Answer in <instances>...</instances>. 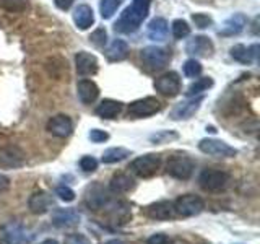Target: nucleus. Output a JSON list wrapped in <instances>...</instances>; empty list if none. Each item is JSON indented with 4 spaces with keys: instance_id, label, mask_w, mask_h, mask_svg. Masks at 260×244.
I'll return each mask as SVG.
<instances>
[{
    "instance_id": "obj_16",
    "label": "nucleus",
    "mask_w": 260,
    "mask_h": 244,
    "mask_svg": "<svg viewBox=\"0 0 260 244\" xmlns=\"http://www.w3.org/2000/svg\"><path fill=\"white\" fill-rule=\"evenodd\" d=\"M145 215L151 220H171L174 215V203L171 200H158L145 207Z\"/></svg>"
},
{
    "instance_id": "obj_42",
    "label": "nucleus",
    "mask_w": 260,
    "mask_h": 244,
    "mask_svg": "<svg viewBox=\"0 0 260 244\" xmlns=\"http://www.w3.org/2000/svg\"><path fill=\"white\" fill-rule=\"evenodd\" d=\"M10 189V179L5 174H0V192H5Z\"/></svg>"
},
{
    "instance_id": "obj_6",
    "label": "nucleus",
    "mask_w": 260,
    "mask_h": 244,
    "mask_svg": "<svg viewBox=\"0 0 260 244\" xmlns=\"http://www.w3.org/2000/svg\"><path fill=\"white\" fill-rule=\"evenodd\" d=\"M174 203V211L176 215L182 217V218H190V217H197L200 215L203 208H205V203L203 200L195 194H184L181 197H177Z\"/></svg>"
},
{
    "instance_id": "obj_43",
    "label": "nucleus",
    "mask_w": 260,
    "mask_h": 244,
    "mask_svg": "<svg viewBox=\"0 0 260 244\" xmlns=\"http://www.w3.org/2000/svg\"><path fill=\"white\" fill-rule=\"evenodd\" d=\"M54 2H55L57 8H60V10H69L73 0H54Z\"/></svg>"
},
{
    "instance_id": "obj_29",
    "label": "nucleus",
    "mask_w": 260,
    "mask_h": 244,
    "mask_svg": "<svg viewBox=\"0 0 260 244\" xmlns=\"http://www.w3.org/2000/svg\"><path fill=\"white\" fill-rule=\"evenodd\" d=\"M213 85V80L210 77H203V78H199L195 80L193 83L187 88V96H195V95H200L203 92H207V89Z\"/></svg>"
},
{
    "instance_id": "obj_40",
    "label": "nucleus",
    "mask_w": 260,
    "mask_h": 244,
    "mask_svg": "<svg viewBox=\"0 0 260 244\" xmlns=\"http://www.w3.org/2000/svg\"><path fill=\"white\" fill-rule=\"evenodd\" d=\"M89 140H91L93 143H103L106 142L109 138V134L108 132H104V130L101 129H91L89 130Z\"/></svg>"
},
{
    "instance_id": "obj_12",
    "label": "nucleus",
    "mask_w": 260,
    "mask_h": 244,
    "mask_svg": "<svg viewBox=\"0 0 260 244\" xmlns=\"http://www.w3.org/2000/svg\"><path fill=\"white\" fill-rule=\"evenodd\" d=\"M154 88L165 96H177L181 93V78H179L176 72H166L154 80Z\"/></svg>"
},
{
    "instance_id": "obj_33",
    "label": "nucleus",
    "mask_w": 260,
    "mask_h": 244,
    "mask_svg": "<svg viewBox=\"0 0 260 244\" xmlns=\"http://www.w3.org/2000/svg\"><path fill=\"white\" fill-rule=\"evenodd\" d=\"M0 7L8 12H23L28 7V0H0Z\"/></svg>"
},
{
    "instance_id": "obj_15",
    "label": "nucleus",
    "mask_w": 260,
    "mask_h": 244,
    "mask_svg": "<svg viewBox=\"0 0 260 244\" xmlns=\"http://www.w3.org/2000/svg\"><path fill=\"white\" fill-rule=\"evenodd\" d=\"M80 214L75 208H54L52 225L57 228H75L80 225Z\"/></svg>"
},
{
    "instance_id": "obj_28",
    "label": "nucleus",
    "mask_w": 260,
    "mask_h": 244,
    "mask_svg": "<svg viewBox=\"0 0 260 244\" xmlns=\"http://www.w3.org/2000/svg\"><path fill=\"white\" fill-rule=\"evenodd\" d=\"M127 157H130V150L122 148V146H114V148H109L103 153V163L104 165H112V163H119L122 160H125Z\"/></svg>"
},
{
    "instance_id": "obj_9",
    "label": "nucleus",
    "mask_w": 260,
    "mask_h": 244,
    "mask_svg": "<svg viewBox=\"0 0 260 244\" xmlns=\"http://www.w3.org/2000/svg\"><path fill=\"white\" fill-rule=\"evenodd\" d=\"M171 54L158 46H148L142 51V60L151 70H161L169 64Z\"/></svg>"
},
{
    "instance_id": "obj_13",
    "label": "nucleus",
    "mask_w": 260,
    "mask_h": 244,
    "mask_svg": "<svg viewBox=\"0 0 260 244\" xmlns=\"http://www.w3.org/2000/svg\"><path fill=\"white\" fill-rule=\"evenodd\" d=\"M55 207V200L49 192L46 191H36L29 195L28 199V208L35 215H44Z\"/></svg>"
},
{
    "instance_id": "obj_3",
    "label": "nucleus",
    "mask_w": 260,
    "mask_h": 244,
    "mask_svg": "<svg viewBox=\"0 0 260 244\" xmlns=\"http://www.w3.org/2000/svg\"><path fill=\"white\" fill-rule=\"evenodd\" d=\"M193 166L195 165L192 158H189L187 155L176 153L173 157H169L166 163V171L171 177L179 179V181H187L193 173Z\"/></svg>"
},
{
    "instance_id": "obj_20",
    "label": "nucleus",
    "mask_w": 260,
    "mask_h": 244,
    "mask_svg": "<svg viewBox=\"0 0 260 244\" xmlns=\"http://www.w3.org/2000/svg\"><path fill=\"white\" fill-rule=\"evenodd\" d=\"M187 52L200 57H208L213 52V43L207 36H195L187 43Z\"/></svg>"
},
{
    "instance_id": "obj_22",
    "label": "nucleus",
    "mask_w": 260,
    "mask_h": 244,
    "mask_svg": "<svg viewBox=\"0 0 260 244\" xmlns=\"http://www.w3.org/2000/svg\"><path fill=\"white\" fill-rule=\"evenodd\" d=\"M73 21H75L77 28L81 31L91 28V24L94 23L93 8L89 5H78L75 8V12H73Z\"/></svg>"
},
{
    "instance_id": "obj_32",
    "label": "nucleus",
    "mask_w": 260,
    "mask_h": 244,
    "mask_svg": "<svg viewBox=\"0 0 260 244\" xmlns=\"http://www.w3.org/2000/svg\"><path fill=\"white\" fill-rule=\"evenodd\" d=\"M202 70H203L202 64L199 60H195V59H189V60H185V64H184V75L189 77V78L199 77L202 73Z\"/></svg>"
},
{
    "instance_id": "obj_37",
    "label": "nucleus",
    "mask_w": 260,
    "mask_h": 244,
    "mask_svg": "<svg viewBox=\"0 0 260 244\" xmlns=\"http://www.w3.org/2000/svg\"><path fill=\"white\" fill-rule=\"evenodd\" d=\"M176 138H177V134H174V132H166V130H162V132H158V134L151 135V142L159 145V143H168L171 140H176Z\"/></svg>"
},
{
    "instance_id": "obj_4",
    "label": "nucleus",
    "mask_w": 260,
    "mask_h": 244,
    "mask_svg": "<svg viewBox=\"0 0 260 244\" xmlns=\"http://www.w3.org/2000/svg\"><path fill=\"white\" fill-rule=\"evenodd\" d=\"M228 182H230V176L228 173L221 169H213V168H207L203 169L200 176H199V184L203 191L207 192H219L226 189Z\"/></svg>"
},
{
    "instance_id": "obj_41",
    "label": "nucleus",
    "mask_w": 260,
    "mask_h": 244,
    "mask_svg": "<svg viewBox=\"0 0 260 244\" xmlns=\"http://www.w3.org/2000/svg\"><path fill=\"white\" fill-rule=\"evenodd\" d=\"M146 244H171L169 236L165 233H156V234H151Z\"/></svg>"
},
{
    "instance_id": "obj_10",
    "label": "nucleus",
    "mask_w": 260,
    "mask_h": 244,
    "mask_svg": "<svg viewBox=\"0 0 260 244\" xmlns=\"http://www.w3.org/2000/svg\"><path fill=\"white\" fill-rule=\"evenodd\" d=\"M28 234L20 222H7L0 226V244H24Z\"/></svg>"
},
{
    "instance_id": "obj_38",
    "label": "nucleus",
    "mask_w": 260,
    "mask_h": 244,
    "mask_svg": "<svg viewBox=\"0 0 260 244\" xmlns=\"http://www.w3.org/2000/svg\"><path fill=\"white\" fill-rule=\"evenodd\" d=\"M80 168L85 171V173H94L98 169V160L94 157H83L80 160Z\"/></svg>"
},
{
    "instance_id": "obj_31",
    "label": "nucleus",
    "mask_w": 260,
    "mask_h": 244,
    "mask_svg": "<svg viewBox=\"0 0 260 244\" xmlns=\"http://www.w3.org/2000/svg\"><path fill=\"white\" fill-rule=\"evenodd\" d=\"M171 29H173V36L176 39H184V38H187L190 35V26L184 20H174Z\"/></svg>"
},
{
    "instance_id": "obj_27",
    "label": "nucleus",
    "mask_w": 260,
    "mask_h": 244,
    "mask_svg": "<svg viewBox=\"0 0 260 244\" xmlns=\"http://www.w3.org/2000/svg\"><path fill=\"white\" fill-rule=\"evenodd\" d=\"M257 49L258 46H252V47H246L242 44H236L231 47V57L234 60H238L241 64H250L252 60H254V57L257 55Z\"/></svg>"
},
{
    "instance_id": "obj_39",
    "label": "nucleus",
    "mask_w": 260,
    "mask_h": 244,
    "mask_svg": "<svg viewBox=\"0 0 260 244\" xmlns=\"http://www.w3.org/2000/svg\"><path fill=\"white\" fill-rule=\"evenodd\" d=\"M63 244H91V239L81 233H72L65 238Z\"/></svg>"
},
{
    "instance_id": "obj_7",
    "label": "nucleus",
    "mask_w": 260,
    "mask_h": 244,
    "mask_svg": "<svg viewBox=\"0 0 260 244\" xmlns=\"http://www.w3.org/2000/svg\"><path fill=\"white\" fill-rule=\"evenodd\" d=\"M199 150L216 158H234L238 155V150L234 146L228 145L223 140H218V138H203L199 143Z\"/></svg>"
},
{
    "instance_id": "obj_18",
    "label": "nucleus",
    "mask_w": 260,
    "mask_h": 244,
    "mask_svg": "<svg viewBox=\"0 0 260 244\" xmlns=\"http://www.w3.org/2000/svg\"><path fill=\"white\" fill-rule=\"evenodd\" d=\"M75 67L80 77H91L98 72V59L96 55L86 51H80L75 55Z\"/></svg>"
},
{
    "instance_id": "obj_23",
    "label": "nucleus",
    "mask_w": 260,
    "mask_h": 244,
    "mask_svg": "<svg viewBox=\"0 0 260 244\" xmlns=\"http://www.w3.org/2000/svg\"><path fill=\"white\" fill-rule=\"evenodd\" d=\"M247 24V18L246 15L242 13H236L233 15L231 18H228L223 29H219V35L223 36H233V35H238V33H241L244 29V26Z\"/></svg>"
},
{
    "instance_id": "obj_5",
    "label": "nucleus",
    "mask_w": 260,
    "mask_h": 244,
    "mask_svg": "<svg viewBox=\"0 0 260 244\" xmlns=\"http://www.w3.org/2000/svg\"><path fill=\"white\" fill-rule=\"evenodd\" d=\"M161 166V158L156 153H148L143 155V157L135 158L132 163H130V171L142 179H148L153 177L158 173V169Z\"/></svg>"
},
{
    "instance_id": "obj_44",
    "label": "nucleus",
    "mask_w": 260,
    "mask_h": 244,
    "mask_svg": "<svg viewBox=\"0 0 260 244\" xmlns=\"http://www.w3.org/2000/svg\"><path fill=\"white\" fill-rule=\"evenodd\" d=\"M101 244H125L122 239H109V241H106V242H101Z\"/></svg>"
},
{
    "instance_id": "obj_34",
    "label": "nucleus",
    "mask_w": 260,
    "mask_h": 244,
    "mask_svg": "<svg viewBox=\"0 0 260 244\" xmlns=\"http://www.w3.org/2000/svg\"><path fill=\"white\" fill-rule=\"evenodd\" d=\"M89 41L98 46V47H104L106 43H108V33H106L104 28H98L91 33V36H89Z\"/></svg>"
},
{
    "instance_id": "obj_8",
    "label": "nucleus",
    "mask_w": 260,
    "mask_h": 244,
    "mask_svg": "<svg viewBox=\"0 0 260 244\" xmlns=\"http://www.w3.org/2000/svg\"><path fill=\"white\" fill-rule=\"evenodd\" d=\"M26 165V153L16 145L0 146V168L16 169Z\"/></svg>"
},
{
    "instance_id": "obj_2",
    "label": "nucleus",
    "mask_w": 260,
    "mask_h": 244,
    "mask_svg": "<svg viewBox=\"0 0 260 244\" xmlns=\"http://www.w3.org/2000/svg\"><path fill=\"white\" fill-rule=\"evenodd\" d=\"M111 192L101 182H91L85 189V205L89 210H103L111 203Z\"/></svg>"
},
{
    "instance_id": "obj_24",
    "label": "nucleus",
    "mask_w": 260,
    "mask_h": 244,
    "mask_svg": "<svg viewBox=\"0 0 260 244\" xmlns=\"http://www.w3.org/2000/svg\"><path fill=\"white\" fill-rule=\"evenodd\" d=\"M122 111V103L116 100H103L96 108V114L103 119H114Z\"/></svg>"
},
{
    "instance_id": "obj_30",
    "label": "nucleus",
    "mask_w": 260,
    "mask_h": 244,
    "mask_svg": "<svg viewBox=\"0 0 260 244\" xmlns=\"http://www.w3.org/2000/svg\"><path fill=\"white\" fill-rule=\"evenodd\" d=\"M119 5H120V0H101V4H100L101 16L104 20H109L111 16L116 13Z\"/></svg>"
},
{
    "instance_id": "obj_21",
    "label": "nucleus",
    "mask_w": 260,
    "mask_h": 244,
    "mask_svg": "<svg viewBox=\"0 0 260 244\" xmlns=\"http://www.w3.org/2000/svg\"><path fill=\"white\" fill-rule=\"evenodd\" d=\"M134 187H135V179L125 173L114 174L109 182V191L114 194H127L130 191H134Z\"/></svg>"
},
{
    "instance_id": "obj_11",
    "label": "nucleus",
    "mask_w": 260,
    "mask_h": 244,
    "mask_svg": "<svg viewBox=\"0 0 260 244\" xmlns=\"http://www.w3.org/2000/svg\"><path fill=\"white\" fill-rule=\"evenodd\" d=\"M161 103L153 96H146L128 104V116L132 117H148L159 112Z\"/></svg>"
},
{
    "instance_id": "obj_26",
    "label": "nucleus",
    "mask_w": 260,
    "mask_h": 244,
    "mask_svg": "<svg viewBox=\"0 0 260 244\" xmlns=\"http://www.w3.org/2000/svg\"><path fill=\"white\" fill-rule=\"evenodd\" d=\"M168 21L165 18H153L150 23H148V38L153 39V41H165L168 38Z\"/></svg>"
},
{
    "instance_id": "obj_14",
    "label": "nucleus",
    "mask_w": 260,
    "mask_h": 244,
    "mask_svg": "<svg viewBox=\"0 0 260 244\" xmlns=\"http://www.w3.org/2000/svg\"><path fill=\"white\" fill-rule=\"evenodd\" d=\"M47 132L52 134L54 137L67 138L73 132V122L65 114H57L47 120Z\"/></svg>"
},
{
    "instance_id": "obj_36",
    "label": "nucleus",
    "mask_w": 260,
    "mask_h": 244,
    "mask_svg": "<svg viewBox=\"0 0 260 244\" xmlns=\"http://www.w3.org/2000/svg\"><path fill=\"white\" fill-rule=\"evenodd\" d=\"M192 21L195 23V26L200 28V29H205V28L211 26V23H213V20H211L210 16L205 13H193Z\"/></svg>"
},
{
    "instance_id": "obj_19",
    "label": "nucleus",
    "mask_w": 260,
    "mask_h": 244,
    "mask_svg": "<svg viewBox=\"0 0 260 244\" xmlns=\"http://www.w3.org/2000/svg\"><path fill=\"white\" fill-rule=\"evenodd\" d=\"M77 95L83 104H91L100 96V88L93 80H80L77 83Z\"/></svg>"
},
{
    "instance_id": "obj_25",
    "label": "nucleus",
    "mask_w": 260,
    "mask_h": 244,
    "mask_svg": "<svg viewBox=\"0 0 260 244\" xmlns=\"http://www.w3.org/2000/svg\"><path fill=\"white\" fill-rule=\"evenodd\" d=\"M106 55H108V59L112 62L124 60L128 55V44L124 39H114L111 46L108 47V51H106Z\"/></svg>"
},
{
    "instance_id": "obj_1",
    "label": "nucleus",
    "mask_w": 260,
    "mask_h": 244,
    "mask_svg": "<svg viewBox=\"0 0 260 244\" xmlns=\"http://www.w3.org/2000/svg\"><path fill=\"white\" fill-rule=\"evenodd\" d=\"M151 0H132V5L122 12L119 21L114 24L116 31L134 33L140 28L142 21L148 16Z\"/></svg>"
},
{
    "instance_id": "obj_35",
    "label": "nucleus",
    "mask_w": 260,
    "mask_h": 244,
    "mask_svg": "<svg viewBox=\"0 0 260 244\" xmlns=\"http://www.w3.org/2000/svg\"><path fill=\"white\" fill-rule=\"evenodd\" d=\"M55 195H59V199L63 202H73L77 197V194L73 189H70L69 186H59L55 189Z\"/></svg>"
},
{
    "instance_id": "obj_45",
    "label": "nucleus",
    "mask_w": 260,
    "mask_h": 244,
    "mask_svg": "<svg viewBox=\"0 0 260 244\" xmlns=\"http://www.w3.org/2000/svg\"><path fill=\"white\" fill-rule=\"evenodd\" d=\"M39 244H59L55 239H44L43 242H39Z\"/></svg>"
},
{
    "instance_id": "obj_17",
    "label": "nucleus",
    "mask_w": 260,
    "mask_h": 244,
    "mask_svg": "<svg viewBox=\"0 0 260 244\" xmlns=\"http://www.w3.org/2000/svg\"><path fill=\"white\" fill-rule=\"evenodd\" d=\"M203 101L202 96L193 98V100H187L176 104L173 111H171V119L174 120H185V119H190L195 112L200 109V104Z\"/></svg>"
}]
</instances>
